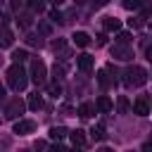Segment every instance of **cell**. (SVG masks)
Masks as SVG:
<instances>
[{
  "mask_svg": "<svg viewBox=\"0 0 152 152\" xmlns=\"http://www.w3.org/2000/svg\"><path fill=\"white\" fill-rule=\"evenodd\" d=\"M26 43H28V45H33V48H43V38H40V36H33V33H31V36H26Z\"/></svg>",
  "mask_w": 152,
  "mask_h": 152,
  "instance_id": "18",
  "label": "cell"
},
{
  "mask_svg": "<svg viewBox=\"0 0 152 152\" xmlns=\"http://www.w3.org/2000/svg\"><path fill=\"white\" fill-rule=\"evenodd\" d=\"M50 19H52V21H59V24L64 21V17H62V14L57 12V10H52V12H50Z\"/></svg>",
  "mask_w": 152,
  "mask_h": 152,
  "instance_id": "26",
  "label": "cell"
},
{
  "mask_svg": "<svg viewBox=\"0 0 152 152\" xmlns=\"http://www.w3.org/2000/svg\"><path fill=\"white\" fill-rule=\"evenodd\" d=\"M93 2H95V7H104L109 0H93Z\"/></svg>",
  "mask_w": 152,
  "mask_h": 152,
  "instance_id": "29",
  "label": "cell"
},
{
  "mask_svg": "<svg viewBox=\"0 0 152 152\" xmlns=\"http://www.w3.org/2000/svg\"><path fill=\"white\" fill-rule=\"evenodd\" d=\"M128 109H131V104H128V100L121 95V97H119V112H121V114H126Z\"/></svg>",
  "mask_w": 152,
  "mask_h": 152,
  "instance_id": "24",
  "label": "cell"
},
{
  "mask_svg": "<svg viewBox=\"0 0 152 152\" xmlns=\"http://www.w3.org/2000/svg\"><path fill=\"white\" fill-rule=\"evenodd\" d=\"M150 28H152V19H150Z\"/></svg>",
  "mask_w": 152,
  "mask_h": 152,
  "instance_id": "37",
  "label": "cell"
},
{
  "mask_svg": "<svg viewBox=\"0 0 152 152\" xmlns=\"http://www.w3.org/2000/svg\"><path fill=\"white\" fill-rule=\"evenodd\" d=\"M93 109H95V107H93L90 102H83V104L78 107V116H83V119H88V116H93Z\"/></svg>",
  "mask_w": 152,
  "mask_h": 152,
  "instance_id": "16",
  "label": "cell"
},
{
  "mask_svg": "<svg viewBox=\"0 0 152 152\" xmlns=\"http://www.w3.org/2000/svg\"><path fill=\"white\" fill-rule=\"evenodd\" d=\"M66 152H81V147H74V150H66Z\"/></svg>",
  "mask_w": 152,
  "mask_h": 152,
  "instance_id": "34",
  "label": "cell"
},
{
  "mask_svg": "<svg viewBox=\"0 0 152 152\" xmlns=\"http://www.w3.org/2000/svg\"><path fill=\"white\" fill-rule=\"evenodd\" d=\"M102 26H104V31H119V28H121V21H119L116 17H104Z\"/></svg>",
  "mask_w": 152,
  "mask_h": 152,
  "instance_id": "11",
  "label": "cell"
},
{
  "mask_svg": "<svg viewBox=\"0 0 152 152\" xmlns=\"http://www.w3.org/2000/svg\"><path fill=\"white\" fill-rule=\"evenodd\" d=\"M12 7H14V10H17V12H19V10H21V7H24V0H12Z\"/></svg>",
  "mask_w": 152,
  "mask_h": 152,
  "instance_id": "28",
  "label": "cell"
},
{
  "mask_svg": "<svg viewBox=\"0 0 152 152\" xmlns=\"http://www.w3.org/2000/svg\"><path fill=\"white\" fill-rule=\"evenodd\" d=\"M2 100H5V86L0 83V102H2Z\"/></svg>",
  "mask_w": 152,
  "mask_h": 152,
  "instance_id": "32",
  "label": "cell"
},
{
  "mask_svg": "<svg viewBox=\"0 0 152 152\" xmlns=\"http://www.w3.org/2000/svg\"><path fill=\"white\" fill-rule=\"evenodd\" d=\"M48 88H50V93H52V95H55V97H57V95H59V93H62V88H59V83H50V86H48Z\"/></svg>",
  "mask_w": 152,
  "mask_h": 152,
  "instance_id": "27",
  "label": "cell"
},
{
  "mask_svg": "<svg viewBox=\"0 0 152 152\" xmlns=\"http://www.w3.org/2000/svg\"><path fill=\"white\" fill-rule=\"evenodd\" d=\"M12 59H14L17 64H21L24 59H28V55H26V50H14V52H12Z\"/></svg>",
  "mask_w": 152,
  "mask_h": 152,
  "instance_id": "19",
  "label": "cell"
},
{
  "mask_svg": "<svg viewBox=\"0 0 152 152\" xmlns=\"http://www.w3.org/2000/svg\"><path fill=\"white\" fill-rule=\"evenodd\" d=\"M83 2H86V0H76V5H83Z\"/></svg>",
  "mask_w": 152,
  "mask_h": 152,
  "instance_id": "36",
  "label": "cell"
},
{
  "mask_svg": "<svg viewBox=\"0 0 152 152\" xmlns=\"http://www.w3.org/2000/svg\"><path fill=\"white\" fill-rule=\"evenodd\" d=\"M0 62H2V57H0Z\"/></svg>",
  "mask_w": 152,
  "mask_h": 152,
  "instance_id": "38",
  "label": "cell"
},
{
  "mask_svg": "<svg viewBox=\"0 0 152 152\" xmlns=\"http://www.w3.org/2000/svg\"><path fill=\"white\" fill-rule=\"evenodd\" d=\"M93 138H95V140H104V138H107L104 128H102V126H95V128H93Z\"/></svg>",
  "mask_w": 152,
  "mask_h": 152,
  "instance_id": "22",
  "label": "cell"
},
{
  "mask_svg": "<svg viewBox=\"0 0 152 152\" xmlns=\"http://www.w3.org/2000/svg\"><path fill=\"white\" fill-rule=\"evenodd\" d=\"M31 10L33 12H43V0H31Z\"/></svg>",
  "mask_w": 152,
  "mask_h": 152,
  "instance_id": "25",
  "label": "cell"
},
{
  "mask_svg": "<svg viewBox=\"0 0 152 152\" xmlns=\"http://www.w3.org/2000/svg\"><path fill=\"white\" fill-rule=\"evenodd\" d=\"M100 152H114V150H109V147H102V150H100Z\"/></svg>",
  "mask_w": 152,
  "mask_h": 152,
  "instance_id": "35",
  "label": "cell"
},
{
  "mask_svg": "<svg viewBox=\"0 0 152 152\" xmlns=\"http://www.w3.org/2000/svg\"><path fill=\"white\" fill-rule=\"evenodd\" d=\"M36 131V124L31 121V119H19V121H14V133L17 135H28V133H33Z\"/></svg>",
  "mask_w": 152,
  "mask_h": 152,
  "instance_id": "6",
  "label": "cell"
},
{
  "mask_svg": "<svg viewBox=\"0 0 152 152\" xmlns=\"http://www.w3.org/2000/svg\"><path fill=\"white\" fill-rule=\"evenodd\" d=\"M66 133H69V131H66L64 126H52V128H50V138H52V140H62Z\"/></svg>",
  "mask_w": 152,
  "mask_h": 152,
  "instance_id": "15",
  "label": "cell"
},
{
  "mask_svg": "<svg viewBox=\"0 0 152 152\" xmlns=\"http://www.w3.org/2000/svg\"><path fill=\"white\" fill-rule=\"evenodd\" d=\"M97 83H100L102 88H107V86L112 83V81H109V74H107V69H102V71L97 74Z\"/></svg>",
  "mask_w": 152,
  "mask_h": 152,
  "instance_id": "17",
  "label": "cell"
},
{
  "mask_svg": "<svg viewBox=\"0 0 152 152\" xmlns=\"http://www.w3.org/2000/svg\"><path fill=\"white\" fill-rule=\"evenodd\" d=\"M31 78H33L36 86H43L45 83V64L40 59H33V64H31Z\"/></svg>",
  "mask_w": 152,
  "mask_h": 152,
  "instance_id": "3",
  "label": "cell"
},
{
  "mask_svg": "<svg viewBox=\"0 0 152 152\" xmlns=\"http://www.w3.org/2000/svg\"><path fill=\"white\" fill-rule=\"evenodd\" d=\"M124 83L128 88H140V86L147 83V71L142 66H131V69L124 71Z\"/></svg>",
  "mask_w": 152,
  "mask_h": 152,
  "instance_id": "1",
  "label": "cell"
},
{
  "mask_svg": "<svg viewBox=\"0 0 152 152\" xmlns=\"http://www.w3.org/2000/svg\"><path fill=\"white\" fill-rule=\"evenodd\" d=\"M112 57H114V59H121V62H128V59L133 57V50H131L128 45H121V43H116V45L112 48Z\"/></svg>",
  "mask_w": 152,
  "mask_h": 152,
  "instance_id": "5",
  "label": "cell"
},
{
  "mask_svg": "<svg viewBox=\"0 0 152 152\" xmlns=\"http://www.w3.org/2000/svg\"><path fill=\"white\" fill-rule=\"evenodd\" d=\"M142 152H152V140H150V142H145V145H142Z\"/></svg>",
  "mask_w": 152,
  "mask_h": 152,
  "instance_id": "30",
  "label": "cell"
},
{
  "mask_svg": "<svg viewBox=\"0 0 152 152\" xmlns=\"http://www.w3.org/2000/svg\"><path fill=\"white\" fill-rule=\"evenodd\" d=\"M145 24V17H133V19H128V26L131 28H140Z\"/></svg>",
  "mask_w": 152,
  "mask_h": 152,
  "instance_id": "21",
  "label": "cell"
},
{
  "mask_svg": "<svg viewBox=\"0 0 152 152\" xmlns=\"http://www.w3.org/2000/svg\"><path fill=\"white\" fill-rule=\"evenodd\" d=\"M74 43H76L78 48H86V45L90 43V36H88L86 31H76V33H74Z\"/></svg>",
  "mask_w": 152,
  "mask_h": 152,
  "instance_id": "12",
  "label": "cell"
},
{
  "mask_svg": "<svg viewBox=\"0 0 152 152\" xmlns=\"http://www.w3.org/2000/svg\"><path fill=\"white\" fill-rule=\"evenodd\" d=\"M7 83L14 88V90H24L26 88V83H28V78H26V71L21 69V64H12L10 69H7Z\"/></svg>",
  "mask_w": 152,
  "mask_h": 152,
  "instance_id": "2",
  "label": "cell"
},
{
  "mask_svg": "<svg viewBox=\"0 0 152 152\" xmlns=\"http://www.w3.org/2000/svg\"><path fill=\"white\" fill-rule=\"evenodd\" d=\"M128 40H131V33H126V31L116 33V43H121V45H128Z\"/></svg>",
  "mask_w": 152,
  "mask_h": 152,
  "instance_id": "23",
  "label": "cell"
},
{
  "mask_svg": "<svg viewBox=\"0 0 152 152\" xmlns=\"http://www.w3.org/2000/svg\"><path fill=\"white\" fill-rule=\"evenodd\" d=\"M76 64H78L81 71H90V69H93V57H90V55H78V57H76Z\"/></svg>",
  "mask_w": 152,
  "mask_h": 152,
  "instance_id": "8",
  "label": "cell"
},
{
  "mask_svg": "<svg viewBox=\"0 0 152 152\" xmlns=\"http://www.w3.org/2000/svg\"><path fill=\"white\" fill-rule=\"evenodd\" d=\"M12 40H14V38H12V31H10L7 26H2V28H0V48H10Z\"/></svg>",
  "mask_w": 152,
  "mask_h": 152,
  "instance_id": "10",
  "label": "cell"
},
{
  "mask_svg": "<svg viewBox=\"0 0 152 152\" xmlns=\"http://www.w3.org/2000/svg\"><path fill=\"white\" fill-rule=\"evenodd\" d=\"M145 55H147V59H150V62H152V45H150V48H147V50H145Z\"/></svg>",
  "mask_w": 152,
  "mask_h": 152,
  "instance_id": "31",
  "label": "cell"
},
{
  "mask_svg": "<svg viewBox=\"0 0 152 152\" xmlns=\"http://www.w3.org/2000/svg\"><path fill=\"white\" fill-rule=\"evenodd\" d=\"M133 112H135L138 116H147V114H150V104H147V100H145V97L135 100V104H133Z\"/></svg>",
  "mask_w": 152,
  "mask_h": 152,
  "instance_id": "7",
  "label": "cell"
},
{
  "mask_svg": "<svg viewBox=\"0 0 152 152\" xmlns=\"http://www.w3.org/2000/svg\"><path fill=\"white\" fill-rule=\"evenodd\" d=\"M124 7L126 10H140L142 7V0H124Z\"/></svg>",
  "mask_w": 152,
  "mask_h": 152,
  "instance_id": "20",
  "label": "cell"
},
{
  "mask_svg": "<svg viewBox=\"0 0 152 152\" xmlns=\"http://www.w3.org/2000/svg\"><path fill=\"white\" fill-rule=\"evenodd\" d=\"M69 138H71L74 147H83V145H86V133H83V131H78V128H76V131H71V133H69Z\"/></svg>",
  "mask_w": 152,
  "mask_h": 152,
  "instance_id": "9",
  "label": "cell"
},
{
  "mask_svg": "<svg viewBox=\"0 0 152 152\" xmlns=\"http://www.w3.org/2000/svg\"><path fill=\"white\" fill-rule=\"evenodd\" d=\"M50 2H52V5H62L64 0H50Z\"/></svg>",
  "mask_w": 152,
  "mask_h": 152,
  "instance_id": "33",
  "label": "cell"
},
{
  "mask_svg": "<svg viewBox=\"0 0 152 152\" xmlns=\"http://www.w3.org/2000/svg\"><path fill=\"white\" fill-rule=\"evenodd\" d=\"M43 107V97L38 95V93H33V95H28V109H33V112H38Z\"/></svg>",
  "mask_w": 152,
  "mask_h": 152,
  "instance_id": "14",
  "label": "cell"
},
{
  "mask_svg": "<svg viewBox=\"0 0 152 152\" xmlns=\"http://www.w3.org/2000/svg\"><path fill=\"white\" fill-rule=\"evenodd\" d=\"M24 109H26V104H24L19 97H14V100H10V102H7L5 116H7V119H17L19 114H24Z\"/></svg>",
  "mask_w": 152,
  "mask_h": 152,
  "instance_id": "4",
  "label": "cell"
},
{
  "mask_svg": "<svg viewBox=\"0 0 152 152\" xmlns=\"http://www.w3.org/2000/svg\"><path fill=\"white\" fill-rule=\"evenodd\" d=\"M95 107H97L100 112H112V100H109L107 95H100L97 102H95Z\"/></svg>",
  "mask_w": 152,
  "mask_h": 152,
  "instance_id": "13",
  "label": "cell"
}]
</instances>
